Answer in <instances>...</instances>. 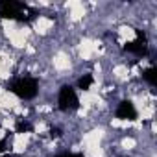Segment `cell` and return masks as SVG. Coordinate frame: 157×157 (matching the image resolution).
Returning <instances> with one entry per match:
<instances>
[{
    "mask_svg": "<svg viewBox=\"0 0 157 157\" xmlns=\"http://www.w3.org/2000/svg\"><path fill=\"white\" fill-rule=\"evenodd\" d=\"M50 63H52V68H54L59 76H63V74H67V72H72V68H74L72 56H70L65 48H57V50L54 52Z\"/></svg>",
    "mask_w": 157,
    "mask_h": 157,
    "instance_id": "1",
    "label": "cell"
},
{
    "mask_svg": "<svg viewBox=\"0 0 157 157\" xmlns=\"http://www.w3.org/2000/svg\"><path fill=\"white\" fill-rule=\"evenodd\" d=\"M54 30H56V21L48 15H37L32 24V32L39 37H48Z\"/></svg>",
    "mask_w": 157,
    "mask_h": 157,
    "instance_id": "2",
    "label": "cell"
},
{
    "mask_svg": "<svg viewBox=\"0 0 157 157\" xmlns=\"http://www.w3.org/2000/svg\"><path fill=\"white\" fill-rule=\"evenodd\" d=\"M32 139H33V133L32 131H15L13 137H11V151L17 153V155L26 153L28 148H30Z\"/></svg>",
    "mask_w": 157,
    "mask_h": 157,
    "instance_id": "3",
    "label": "cell"
},
{
    "mask_svg": "<svg viewBox=\"0 0 157 157\" xmlns=\"http://www.w3.org/2000/svg\"><path fill=\"white\" fill-rule=\"evenodd\" d=\"M111 78H113V82L117 83H126L129 82V65L124 63V61H117L113 67H111Z\"/></svg>",
    "mask_w": 157,
    "mask_h": 157,
    "instance_id": "4",
    "label": "cell"
},
{
    "mask_svg": "<svg viewBox=\"0 0 157 157\" xmlns=\"http://www.w3.org/2000/svg\"><path fill=\"white\" fill-rule=\"evenodd\" d=\"M117 35H118V43L126 44V43H133L137 39V30L131 24H120L117 28Z\"/></svg>",
    "mask_w": 157,
    "mask_h": 157,
    "instance_id": "5",
    "label": "cell"
},
{
    "mask_svg": "<svg viewBox=\"0 0 157 157\" xmlns=\"http://www.w3.org/2000/svg\"><path fill=\"white\" fill-rule=\"evenodd\" d=\"M118 148L122 151H135L139 148V139L135 135H122L118 140Z\"/></svg>",
    "mask_w": 157,
    "mask_h": 157,
    "instance_id": "6",
    "label": "cell"
},
{
    "mask_svg": "<svg viewBox=\"0 0 157 157\" xmlns=\"http://www.w3.org/2000/svg\"><path fill=\"white\" fill-rule=\"evenodd\" d=\"M48 131H50V124L44 120V118H37L35 122H33V135H48Z\"/></svg>",
    "mask_w": 157,
    "mask_h": 157,
    "instance_id": "7",
    "label": "cell"
},
{
    "mask_svg": "<svg viewBox=\"0 0 157 157\" xmlns=\"http://www.w3.org/2000/svg\"><path fill=\"white\" fill-rule=\"evenodd\" d=\"M15 126H17V117H13L11 113L4 115L2 118H0V128L6 129V131H15Z\"/></svg>",
    "mask_w": 157,
    "mask_h": 157,
    "instance_id": "8",
    "label": "cell"
},
{
    "mask_svg": "<svg viewBox=\"0 0 157 157\" xmlns=\"http://www.w3.org/2000/svg\"><path fill=\"white\" fill-rule=\"evenodd\" d=\"M83 151V155L85 157H107V151H105V148L100 144V146H91V148H85V150H82Z\"/></svg>",
    "mask_w": 157,
    "mask_h": 157,
    "instance_id": "9",
    "label": "cell"
},
{
    "mask_svg": "<svg viewBox=\"0 0 157 157\" xmlns=\"http://www.w3.org/2000/svg\"><path fill=\"white\" fill-rule=\"evenodd\" d=\"M6 137H8V131H6V129H2V128H0V140H4Z\"/></svg>",
    "mask_w": 157,
    "mask_h": 157,
    "instance_id": "10",
    "label": "cell"
}]
</instances>
